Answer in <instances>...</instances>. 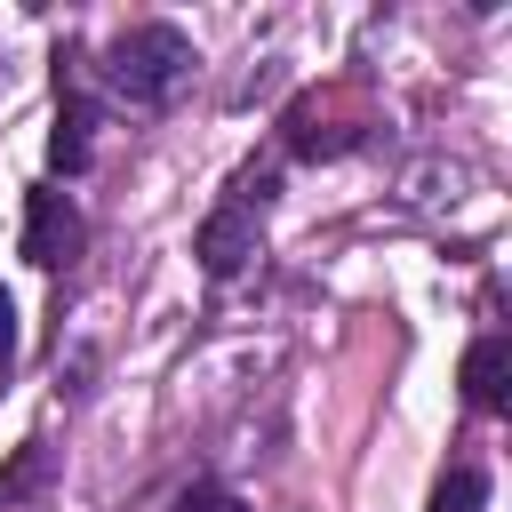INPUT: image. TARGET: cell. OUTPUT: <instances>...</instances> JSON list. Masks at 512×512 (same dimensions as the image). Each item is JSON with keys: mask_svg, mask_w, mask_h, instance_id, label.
<instances>
[{"mask_svg": "<svg viewBox=\"0 0 512 512\" xmlns=\"http://www.w3.org/2000/svg\"><path fill=\"white\" fill-rule=\"evenodd\" d=\"M232 192H240L232 208H248V216H256V208L280 192V168H272V160H264V168H240V184H232Z\"/></svg>", "mask_w": 512, "mask_h": 512, "instance_id": "9", "label": "cell"}, {"mask_svg": "<svg viewBox=\"0 0 512 512\" xmlns=\"http://www.w3.org/2000/svg\"><path fill=\"white\" fill-rule=\"evenodd\" d=\"M40 480H48V448H40V440H24V448H16V464L0 472V512H16Z\"/></svg>", "mask_w": 512, "mask_h": 512, "instance_id": "7", "label": "cell"}, {"mask_svg": "<svg viewBox=\"0 0 512 512\" xmlns=\"http://www.w3.org/2000/svg\"><path fill=\"white\" fill-rule=\"evenodd\" d=\"M464 400L488 408V416L512 408V336H504V328L472 336V352H464Z\"/></svg>", "mask_w": 512, "mask_h": 512, "instance_id": "4", "label": "cell"}, {"mask_svg": "<svg viewBox=\"0 0 512 512\" xmlns=\"http://www.w3.org/2000/svg\"><path fill=\"white\" fill-rule=\"evenodd\" d=\"M88 128H96V104H88L80 88H64L56 128H48V168H56V176H80V168H88Z\"/></svg>", "mask_w": 512, "mask_h": 512, "instance_id": "5", "label": "cell"}, {"mask_svg": "<svg viewBox=\"0 0 512 512\" xmlns=\"http://www.w3.org/2000/svg\"><path fill=\"white\" fill-rule=\"evenodd\" d=\"M192 256H200V272H208V280H232V272L256 256V216L224 200L216 216H200V232H192Z\"/></svg>", "mask_w": 512, "mask_h": 512, "instance_id": "3", "label": "cell"}, {"mask_svg": "<svg viewBox=\"0 0 512 512\" xmlns=\"http://www.w3.org/2000/svg\"><path fill=\"white\" fill-rule=\"evenodd\" d=\"M16 360V304H8V288H0V368Z\"/></svg>", "mask_w": 512, "mask_h": 512, "instance_id": "10", "label": "cell"}, {"mask_svg": "<svg viewBox=\"0 0 512 512\" xmlns=\"http://www.w3.org/2000/svg\"><path fill=\"white\" fill-rule=\"evenodd\" d=\"M432 512H488V472L480 464H448L432 488Z\"/></svg>", "mask_w": 512, "mask_h": 512, "instance_id": "6", "label": "cell"}, {"mask_svg": "<svg viewBox=\"0 0 512 512\" xmlns=\"http://www.w3.org/2000/svg\"><path fill=\"white\" fill-rule=\"evenodd\" d=\"M80 240H88V224H80V208H72L56 184L24 192V264L56 272V264H72V256H80Z\"/></svg>", "mask_w": 512, "mask_h": 512, "instance_id": "2", "label": "cell"}, {"mask_svg": "<svg viewBox=\"0 0 512 512\" xmlns=\"http://www.w3.org/2000/svg\"><path fill=\"white\" fill-rule=\"evenodd\" d=\"M192 72V40L176 24H128L112 48H104V88L128 96V104H168Z\"/></svg>", "mask_w": 512, "mask_h": 512, "instance_id": "1", "label": "cell"}, {"mask_svg": "<svg viewBox=\"0 0 512 512\" xmlns=\"http://www.w3.org/2000/svg\"><path fill=\"white\" fill-rule=\"evenodd\" d=\"M168 512H248L232 488H216V480H192V488H176V504Z\"/></svg>", "mask_w": 512, "mask_h": 512, "instance_id": "8", "label": "cell"}]
</instances>
